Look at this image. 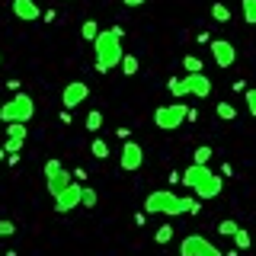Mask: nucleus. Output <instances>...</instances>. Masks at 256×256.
<instances>
[{"mask_svg": "<svg viewBox=\"0 0 256 256\" xmlns=\"http://www.w3.org/2000/svg\"><path fill=\"white\" fill-rule=\"evenodd\" d=\"M144 212L148 214H170V218H176V214H198L202 212V205H198L196 196H173L170 189H157L150 192L148 198H144Z\"/></svg>", "mask_w": 256, "mask_h": 256, "instance_id": "f257e3e1", "label": "nucleus"}, {"mask_svg": "<svg viewBox=\"0 0 256 256\" xmlns=\"http://www.w3.org/2000/svg\"><path fill=\"white\" fill-rule=\"evenodd\" d=\"M122 26H112V29H100V36H96L93 42V52H96V70L100 74H109L112 68H118L125 58L122 52Z\"/></svg>", "mask_w": 256, "mask_h": 256, "instance_id": "f03ea898", "label": "nucleus"}, {"mask_svg": "<svg viewBox=\"0 0 256 256\" xmlns=\"http://www.w3.org/2000/svg\"><path fill=\"white\" fill-rule=\"evenodd\" d=\"M180 182L196 192V198H218L221 189H224V180H221L218 173L208 170V164H205V166H202V164L186 166V170H182V176H180Z\"/></svg>", "mask_w": 256, "mask_h": 256, "instance_id": "7ed1b4c3", "label": "nucleus"}, {"mask_svg": "<svg viewBox=\"0 0 256 256\" xmlns=\"http://www.w3.org/2000/svg\"><path fill=\"white\" fill-rule=\"evenodd\" d=\"M166 90H170L176 100H182V96H196V100H205V96H212V77L205 74H186V77H170L166 80Z\"/></svg>", "mask_w": 256, "mask_h": 256, "instance_id": "20e7f679", "label": "nucleus"}, {"mask_svg": "<svg viewBox=\"0 0 256 256\" xmlns=\"http://www.w3.org/2000/svg\"><path fill=\"white\" fill-rule=\"evenodd\" d=\"M186 118H189V106H186V102H180V100L154 109V125L160 128V132H176Z\"/></svg>", "mask_w": 256, "mask_h": 256, "instance_id": "39448f33", "label": "nucleus"}, {"mask_svg": "<svg viewBox=\"0 0 256 256\" xmlns=\"http://www.w3.org/2000/svg\"><path fill=\"white\" fill-rule=\"evenodd\" d=\"M32 116H36V100H32L29 93H16L10 102L0 106V118H4L6 125L10 122H29Z\"/></svg>", "mask_w": 256, "mask_h": 256, "instance_id": "423d86ee", "label": "nucleus"}, {"mask_svg": "<svg viewBox=\"0 0 256 256\" xmlns=\"http://www.w3.org/2000/svg\"><path fill=\"white\" fill-rule=\"evenodd\" d=\"M70 182H74V176L61 166V160H48V164H45V186H48V192H52V198L61 196Z\"/></svg>", "mask_w": 256, "mask_h": 256, "instance_id": "0eeeda50", "label": "nucleus"}, {"mask_svg": "<svg viewBox=\"0 0 256 256\" xmlns=\"http://www.w3.org/2000/svg\"><path fill=\"white\" fill-rule=\"evenodd\" d=\"M180 256H224L212 240H205L202 234H189L180 244Z\"/></svg>", "mask_w": 256, "mask_h": 256, "instance_id": "6e6552de", "label": "nucleus"}, {"mask_svg": "<svg viewBox=\"0 0 256 256\" xmlns=\"http://www.w3.org/2000/svg\"><path fill=\"white\" fill-rule=\"evenodd\" d=\"M141 164H144V148L138 141H132L128 138L122 144V157H118V166H122L125 173H134V170H141Z\"/></svg>", "mask_w": 256, "mask_h": 256, "instance_id": "1a4fd4ad", "label": "nucleus"}, {"mask_svg": "<svg viewBox=\"0 0 256 256\" xmlns=\"http://www.w3.org/2000/svg\"><path fill=\"white\" fill-rule=\"evenodd\" d=\"M80 198H84V186H80V182H70L61 196H54V212H58V214H68L70 208L80 205Z\"/></svg>", "mask_w": 256, "mask_h": 256, "instance_id": "9d476101", "label": "nucleus"}, {"mask_svg": "<svg viewBox=\"0 0 256 256\" xmlns=\"http://www.w3.org/2000/svg\"><path fill=\"white\" fill-rule=\"evenodd\" d=\"M212 58H214V64H218L221 70H228L230 64L237 61V48L230 45V42H224V38H212Z\"/></svg>", "mask_w": 256, "mask_h": 256, "instance_id": "9b49d317", "label": "nucleus"}, {"mask_svg": "<svg viewBox=\"0 0 256 256\" xmlns=\"http://www.w3.org/2000/svg\"><path fill=\"white\" fill-rule=\"evenodd\" d=\"M86 96H90V86H86L84 80H74V84L64 86L61 102H64V109H77L80 102H86Z\"/></svg>", "mask_w": 256, "mask_h": 256, "instance_id": "f8f14e48", "label": "nucleus"}, {"mask_svg": "<svg viewBox=\"0 0 256 256\" xmlns=\"http://www.w3.org/2000/svg\"><path fill=\"white\" fill-rule=\"evenodd\" d=\"M13 13H16V20H22V22L42 20V10H38L36 0H13Z\"/></svg>", "mask_w": 256, "mask_h": 256, "instance_id": "ddd939ff", "label": "nucleus"}, {"mask_svg": "<svg viewBox=\"0 0 256 256\" xmlns=\"http://www.w3.org/2000/svg\"><path fill=\"white\" fill-rule=\"evenodd\" d=\"M173 240V224H160V228L154 230V244L157 246H166Z\"/></svg>", "mask_w": 256, "mask_h": 256, "instance_id": "4468645a", "label": "nucleus"}, {"mask_svg": "<svg viewBox=\"0 0 256 256\" xmlns=\"http://www.w3.org/2000/svg\"><path fill=\"white\" fill-rule=\"evenodd\" d=\"M212 20L214 22H230V10H228V4H212Z\"/></svg>", "mask_w": 256, "mask_h": 256, "instance_id": "2eb2a0df", "label": "nucleus"}, {"mask_svg": "<svg viewBox=\"0 0 256 256\" xmlns=\"http://www.w3.org/2000/svg\"><path fill=\"white\" fill-rule=\"evenodd\" d=\"M80 36H84L86 42H96V36H100V22H96V20H86L84 26H80Z\"/></svg>", "mask_w": 256, "mask_h": 256, "instance_id": "dca6fc26", "label": "nucleus"}, {"mask_svg": "<svg viewBox=\"0 0 256 256\" xmlns=\"http://www.w3.org/2000/svg\"><path fill=\"white\" fill-rule=\"evenodd\" d=\"M118 68H122V74H125V77H134V74H138V68H141V64H138V58H134V54H125Z\"/></svg>", "mask_w": 256, "mask_h": 256, "instance_id": "f3484780", "label": "nucleus"}, {"mask_svg": "<svg viewBox=\"0 0 256 256\" xmlns=\"http://www.w3.org/2000/svg\"><path fill=\"white\" fill-rule=\"evenodd\" d=\"M86 132H100V128H102V112L100 109H90V112H86Z\"/></svg>", "mask_w": 256, "mask_h": 256, "instance_id": "a211bd4d", "label": "nucleus"}, {"mask_svg": "<svg viewBox=\"0 0 256 256\" xmlns=\"http://www.w3.org/2000/svg\"><path fill=\"white\" fill-rule=\"evenodd\" d=\"M26 134H29L26 122H10V125H6V138H22V141H26Z\"/></svg>", "mask_w": 256, "mask_h": 256, "instance_id": "6ab92c4d", "label": "nucleus"}, {"mask_svg": "<svg viewBox=\"0 0 256 256\" xmlns=\"http://www.w3.org/2000/svg\"><path fill=\"white\" fill-rule=\"evenodd\" d=\"M240 4H244V22L256 26V0H240Z\"/></svg>", "mask_w": 256, "mask_h": 256, "instance_id": "aec40b11", "label": "nucleus"}, {"mask_svg": "<svg viewBox=\"0 0 256 256\" xmlns=\"http://www.w3.org/2000/svg\"><path fill=\"white\" fill-rule=\"evenodd\" d=\"M90 150H93V157H96V160H106V157H109V144L102 141V138H93Z\"/></svg>", "mask_w": 256, "mask_h": 256, "instance_id": "412c9836", "label": "nucleus"}, {"mask_svg": "<svg viewBox=\"0 0 256 256\" xmlns=\"http://www.w3.org/2000/svg\"><path fill=\"white\" fill-rule=\"evenodd\" d=\"M182 68H186V74H202V61L196 58V54H186V58H182Z\"/></svg>", "mask_w": 256, "mask_h": 256, "instance_id": "4be33fe9", "label": "nucleus"}, {"mask_svg": "<svg viewBox=\"0 0 256 256\" xmlns=\"http://www.w3.org/2000/svg\"><path fill=\"white\" fill-rule=\"evenodd\" d=\"M214 112H218V118H224V122H234V118H237V109L230 106V102H218Z\"/></svg>", "mask_w": 256, "mask_h": 256, "instance_id": "5701e85b", "label": "nucleus"}, {"mask_svg": "<svg viewBox=\"0 0 256 256\" xmlns=\"http://www.w3.org/2000/svg\"><path fill=\"white\" fill-rule=\"evenodd\" d=\"M237 228H240V224H237V221H230V218H224V221L218 224V234H221V237H234V234H237Z\"/></svg>", "mask_w": 256, "mask_h": 256, "instance_id": "b1692460", "label": "nucleus"}, {"mask_svg": "<svg viewBox=\"0 0 256 256\" xmlns=\"http://www.w3.org/2000/svg\"><path fill=\"white\" fill-rule=\"evenodd\" d=\"M212 157H214V150L208 148V144H202V148H196V160H192V164H202V166H205Z\"/></svg>", "mask_w": 256, "mask_h": 256, "instance_id": "393cba45", "label": "nucleus"}, {"mask_svg": "<svg viewBox=\"0 0 256 256\" xmlns=\"http://www.w3.org/2000/svg\"><path fill=\"white\" fill-rule=\"evenodd\" d=\"M234 244H237V250H246V246H250V244H253V237H250V234H246V230H244V228H237V234H234Z\"/></svg>", "mask_w": 256, "mask_h": 256, "instance_id": "a878e982", "label": "nucleus"}, {"mask_svg": "<svg viewBox=\"0 0 256 256\" xmlns=\"http://www.w3.org/2000/svg\"><path fill=\"white\" fill-rule=\"evenodd\" d=\"M244 102H246V112L256 118V90H244Z\"/></svg>", "mask_w": 256, "mask_h": 256, "instance_id": "bb28decb", "label": "nucleus"}, {"mask_svg": "<svg viewBox=\"0 0 256 256\" xmlns=\"http://www.w3.org/2000/svg\"><path fill=\"white\" fill-rule=\"evenodd\" d=\"M22 144H26V141H22V138H6V144H4V150H6V154H20V150H22Z\"/></svg>", "mask_w": 256, "mask_h": 256, "instance_id": "cd10ccee", "label": "nucleus"}, {"mask_svg": "<svg viewBox=\"0 0 256 256\" xmlns=\"http://www.w3.org/2000/svg\"><path fill=\"white\" fill-rule=\"evenodd\" d=\"M80 205H84V208H93V205H96V189H84V198H80Z\"/></svg>", "mask_w": 256, "mask_h": 256, "instance_id": "c85d7f7f", "label": "nucleus"}, {"mask_svg": "<svg viewBox=\"0 0 256 256\" xmlns=\"http://www.w3.org/2000/svg\"><path fill=\"white\" fill-rule=\"evenodd\" d=\"M13 234H16V224L4 218V221H0V237H13Z\"/></svg>", "mask_w": 256, "mask_h": 256, "instance_id": "c756f323", "label": "nucleus"}, {"mask_svg": "<svg viewBox=\"0 0 256 256\" xmlns=\"http://www.w3.org/2000/svg\"><path fill=\"white\" fill-rule=\"evenodd\" d=\"M125 6H141V4H148V0H122Z\"/></svg>", "mask_w": 256, "mask_h": 256, "instance_id": "7c9ffc66", "label": "nucleus"}, {"mask_svg": "<svg viewBox=\"0 0 256 256\" xmlns=\"http://www.w3.org/2000/svg\"><path fill=\"white\" fill-rule=\"evenodd\" d=\"M6 157V150H4V144H0V160H4Z\"/></svg>", "mask_w": 256, "mask_h": 256, "instance_id": "2f4dec72", "label": "nucleus"}, {"mask_svg": "<svg viewBox=\"0 0 256 256\" xmlns=\"http://www.w3.org/2000/svg\"><path fill=\"white\" fill-rule=\"evenodd\" d=\"M0 64H4V54H0Z\"/></svg>", "mask_w": 256, "mask_h": 256, "instance_id": "473e14b6", "label": "nucleus"}]
</instances>
